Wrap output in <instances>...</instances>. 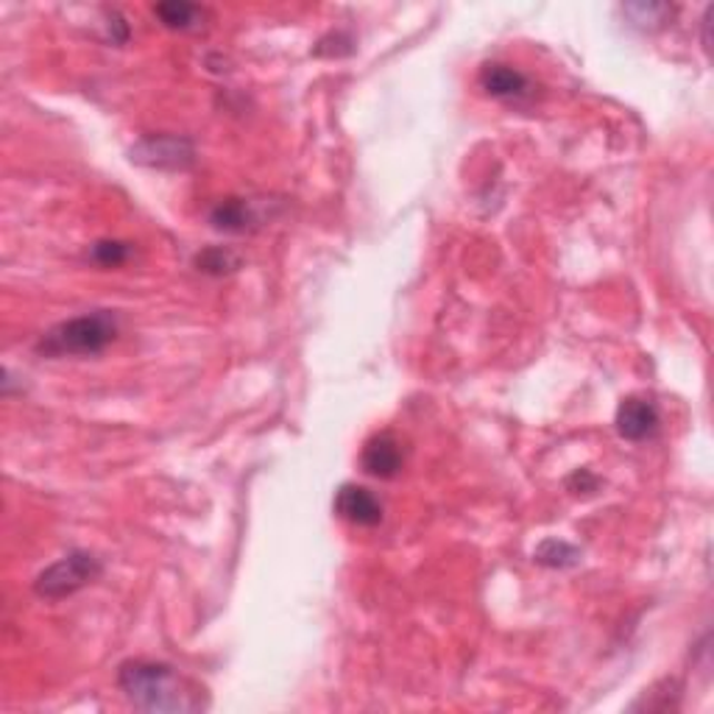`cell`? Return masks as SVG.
<instances>
[{"mask_svg":"<svg viewBox=\"0 0 714 714\" xmlns=\"http://www.w3.org/2000/svg\"><path fill=\"white\" fill-rule=\"evenodd\" d=\"M118 686L140 712L193 714L207 706L204 690L165 662H149V658L123 662L118 670Z\"/></svg>","mask_w":714,"mask_h":714,"instance_id":"1","label":"cell"},{"mask_svg":"<svg viewBox=\"0 0 714 714\" xmlns=\"http://www.w3.org/2000/svg\"><path fill=\"white\" fill-rule=\"evenodd\" d=\"M118 338V321L109 310H95V313L76 315V319L62 321L37 343V352L46 358H90L101 354L109 343Z\"/></svg>","mask_w":714,"mask_h":714,"instance_id":"2","label":"cell"},{"mask_svg":"<svg viewBox=\"0 0 714 714\" xmlns=\"http://www.w3.org/2000/svg\"><path fill=\"white\" fill-rule=\"evenodd\" d=\"M101 572L103 564L98 555L87 553V550H73V553L59 559L57 564L46 566L37 575L34 592L40 597H46V601H62V597H70V594L95 583L101 577Z\"/></svg>","mask_w":714,"mask_h":714,"instance_id":"3","label":"cell"},{"mask_svg":"<svg viewBox=\"0 0 714 714\" xmlns=\"http://www.w3.org/2000/svg\"><path fill=\"white\" fill-rule=\"evenodd\" d=\"M132 160L138 165L168 168V171H184L193 165L195 151L190 140L171 138V134H157V138L140 140L132 149Z\"/></svg>","mask_w":714,"mask_h":714,"instance_id":"4","label":"cell"},{"mask_svg":"<svg viewBox=\"0 0 714 714\" xmlns=\"http://www.w3.org/2000/svg\"><path fill=\"white\" fill-rule=\"evenodd\" d=\"M335 514L352 525L374 527L383 522V503L366 486L346 483L335 494Z\"/></svg>","mask_w":714,"mask_h":714,"instance_id":"5","label":"cell"},{"mask_svg":"<svg viewBox=\"0 0 714 714\" xmlns=\"http://www.w3.org/2000/svg\"><path fill=\"white\" fill-rule=\"evenodd\" d=\"M614 424H617V433L623 435L625 441H647L658 433L662 416H658V408L653 405L651 400L628 396V400H623V405L617 408Z\"/></svg>","mask_w":714,"mask_h":714,"instance_id":"6","label":"cell"},{"mask_svg":"<svg viewBox=\"0 0 714 714\" xmlns=\"http://www.w3.org/2000/svg\"><path fill=\"white\" fill-rule=\"evenodd\" d=\"M361 463L363 469H366V474H372L378 481H391V477H396V474L402 472V463H405L400 439H396L394 433L372 435V439L366 441V446H363Z\"/></svg>","mask_w":714,"mask_h":714,"instance_id":"7","label":"cell"},{"mask_svg":"<svg viewBox=\"0 0 714 714\" xmlns=\"http://www.w3.org/2000/svg\"><path fill=\"white\" fill-rule=\"evenodd\" d=\"M481 87L492 98H500V101H520V98L531 95V81H527L525 73H520L511 64H483L481 70Z\"/></svg>","mask_w":714,"mask_h":714,"instance_id":"8","label":"cell"},{"mask_svg":"<svg viewBox=\"0 0 714 714\" xmlns=\"http://www.w3.org/2000/svg\"><path fill=\"white\" fill-rule=\"evenodd\" d=\"M210 223L218 232H249L258 223L254 204L247 199H223L210 210Z\"/></svg>","mask_w":714,"mask_h":714,"instance_id":"9","label":"cell"},{"mask_svg":"<svg viewBox=\"0 0 714 714\" xmlns=\"http://www.w3.org/2000/svg\"><path fill=\"white\" fill-rule=\"evenodd\" d=\"M154 14L162 20L165 29L173 31H195L204 23V9L188 3V0H168V3H157Z\"/></svg>","mask_w":714,"mask_h":714,"instance_id":"10","label":"cell"},{"mask_svg":"<svg viewBox=\"0 0 714 714\" xmlns=\"http://www.w3.org/2000/svg\"><path fill=\"white\" fill-rule=\"evenodd\" d=\"M533 559L544 566H553V570H566V566H575L581 561V550L572 547L570 542H561V539H544Z\"/></svg>","mask_w":714,"mask_h":714,"instance_id":"11","label":"cell"},{"mask_svg":"<svg viewBox=\"0 0 714 714\" xmlns=\"http://www.w3.org/2000/svg\"><path fill=\"white\" fill-rule=\"evenodd\" d=\"M195 269H199L201 274L223 276L241 269V258L223 247H210L204 249V252L195 254Z\"/></svg>","mask_w":714,"mask_h":714,"instance_id":"12","label":"cell"},{"mask_svg":"<svg viewBox=\"0 0 714 714\" xmlns=\"http://www.w3.org/2000/svg\"><path fill=\"white\" fill-rule=\"evenodd\" d=\"M670 12L673 9L664 7V3H631V7H625L631 23L640 26V29H656V26L667 23Z\"/></svg>","mask_w":714,"mask_h":714,"instance_id":"13","label":"cell"},{"mask_svg":"<svg viewBox=\"0 0 714 714\" xmlns=\"http://www.w3.org/2000/svg\"><path fill=\"white\" fill-rule=\"evenodd\" d=\"M129 254H132V247L121 241H98L95 247L90 249L92 263L103 265V269H118V265L127 263Z\"/></svg>","mask_w":714,"mask_h":714,"instance_id":"14","label":"cell"}]
</instances>
